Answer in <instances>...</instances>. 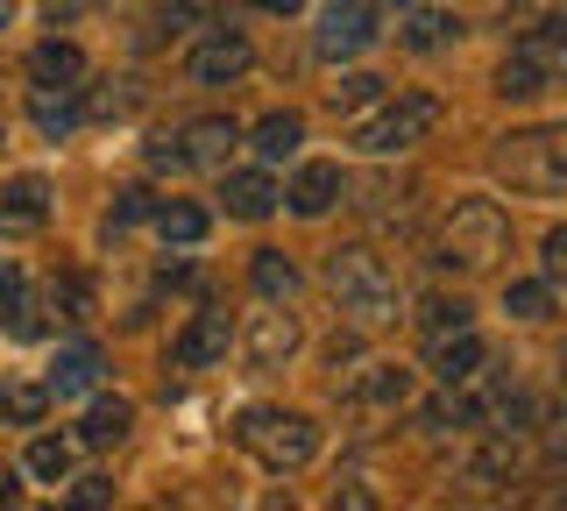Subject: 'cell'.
<instances>
[{
  "label": "cell",
  "instance_id": "5b68a950",
  "mask_svg": "<svg viewBox=\"0 0 567 511\" xmlns=\"http://www.w3.org/2000/svg\"><path fill=\"white\" fill-rule=\"evenodd\" d=\"M440 121V100L433 93H404V100H377V114L354 129V143H362L369 156H398V150H412L425 143V129Z\"/></svg>",
  "mask_w": 567,
  "mask_h": 511
},
{
  "label": "cell",
  "instance_id": "cb8c5ba5",
  "mask_svg": "<svg viewBox=\"0 0 567 511\" xmlns=\"http://www.w3.org/2000/svg\"><path fill=\"white\" fill-rule=\"evenodd\" d=\"M35 483H64L71 476V440H58V433H43V440H29V462H22Z\"/></svg>",
  "mask_w": 567,
  "mask_h": 511
},
{
  "label": "cell",
  "instance_id": "ba28073f",
  "mask_svg": "<svg viewBox=\"0 0 567 511\" xmlns=\"http://www.w3.org/2000/svg\"><path fill=\"white\" fill-rule=\"evenodd\" d=\"M298 341H306V334H298V320L284 313V298H270V306L248 320V362L256 369H284L298 356Z\"/></svg>",
  "mask_w": 567,
  "mask_h": 511
},
{
  "label": "cell",
  "instance_id": "8fae6325",
  "mask_svg": "<svg viewBox=\"0 0 567 511\" xmlns=\"http://www.w3.org/2000/svg\"><path fill=\"white\" fill-rule=\"evenodd\" d=\"M483 356H489L483 334H475V327H454V334H433V356H425V362H433L440 384H468L475 369H483Z\"/></svg>",
  "mask_w": 567,
  "mask_h": 511
},
{
  "label": "cell",
  "instance_id": "4fadbf2b",
  "mask_svg": "<svg viewBox=\"0 0 567 511\" xmlns=\"http://www.w3.org/2000/svg\"><path fill=\"white\" fill-rule=\"evenodd\" d=\"M43 214H50V178L22 171L0 185V227H43Z\"/></svg>",
  "mask_w": 567,
  "mask_h": 511
},
{
  "label": "cell",
  "instance_id": "836d02e7",
  "mask_svg": "<svg viewBox=\"0 0 567 511\" xmlns=\"http://www.w3.org/2000/svg\"><path fill=\"white\" fill-rule=\"evenodd\" d=\"M546 277H567V227H554V235H546Z\"/></svg>",
  "mask_w": 567,
  "mask_h": 511
},
{
  "label": "cell",
  "instance_id": "7c38bea8",
  "mask_svg": "<svg viewBox=\"0 0 567 511\" xmlns=\"http://www.w3.org/2000/svg\"><path fill=\"white\" fill-rule=\"evenodd\" d=\"M277 200H284V192L270 185V171H227V178H220V206L235 221H262Z\"/></svg>",
  "mask_w": 567,
  "mask_h": 511
},
{
  "label": "cell",
  "instance_id": "603a6c76",
  "mask_svg": "<svg viewBox=\"0 0 567 511\" xmlns=\"http://www.w3.org/2000/svg\"><path fill=\"white\" fill-rule=\"evenodd\" d=\"M518 58L546 64V72H554V64H567V22H554V14H546V22H532L525 43H518Z\"/></svg>",
  "mask_w": 567,
  "mask_h": 511
},
{
  "label": "cell",
  "instance_id": "7402d4cb",
  "mask_svg": "<svg viewBox=\"0 0 567 511\" xmlns=\"http://www.w3.org/2000/svg\"><path fill=\"white\" fill-rule=\"evenodd\" d=\"M29 114H35V129H43V135H71V129H79V100H71V85H58V93L35 85Z\"/></svg>",
  "mask_w": 567,
  "mask_h": 511
},
{
  "label": "cell",
  "instance_id": "4dcf8cb0",
  "mask_svg": "<svg viewBox=\"0 0 567 511\" xmlns=\"http://www.w3.org/2000/svg\"><path fill=\"white\" fill-rule=\"evenodd\" d=\"M0 412L22 419V427H35V419L50 412V391H43V384H0Z\"/></svg>",
  "mask_w": 567,
  "mask_h": 511
},
{
  "label": "cell",
  "instance_id": "d590c367",
  "mask_svg": "<svg viewBox=\"0 0 567 511\" xmlns=\"http://www.w3.org/2000/svg\"><path fill=\"white\" fill-rule=\"evenodd\" d=\"M71 498H79V504H106V498H114V483H106V476H79Z\"/></svg>",
  "mask_w": 567,
  "mask_h": 511
},
{
  "label": "cell",
  "instance_id": "5bb4252c",
  "mask_svg": "<svg viewBox=\"0 0 567 511\" xmlns=\"http://www.w3.org/2000/svg\"><path fill=\"white\" fill-rule=\"evenodd\" d=\"M454 37H461V22H454L447 8H412V14H404V29H398V43H404V50H419V58L447 50Z\"/></svg>",
  "mask_w": 567,
  "mask_h": 511
},
{
  "label": "cell",
  "instance_id": "52a82bcc",
  "mask_svg": "<svg viewBox=\"0 0 567 511\" xmlns=\"http://www.w3.org/2000/svg\"><path fill=\"white\" fill-rule=\"evenodd\" d=\"M248 64H256V50H248L241 29H213V37L185 58V79H192V85H235Z\"/></svg>",
  "mask_w": 567,
  "mask_h": 511
},
{
  "label": "cell",
  "instance_id": "ac0fdd59",
  "mask_svg": "<svg viewBox=\"0 0 567 511\" xmlns=\"http://www.w3.org/2000/svg\"><path fill=\"white\" fill-rule=\"evenodd\" d=\"M206 227H213L206 206H192V200H164V206H156V235H164L171 249H199Z\"/></svg>",
  "mask_w": 567,
  "mask_h": 511
},
{
  "label": "cell",
  "instance_id": "9c48e42d",
  "mask_svg": "<svg viewBox=\"0 0 567 511\" xmlns=\"http://www.w3.org/2000/svg\"><path fill=\"white\" fill-rule=\"evenodd\" d=\"M348 192V171L341 164H327V156H312V164H298V178H291V192H284V206H291L298 221H319L333 200Z\"/></svg>",
  "mask_w": 567,
  "mask_h": 511
},
{
  "label": "cell",
  "instance_id": "74e56055",
  "mask_svg": "<svg viewBox=\"0 0 567 511\" xmlns=\"http://www.w3.org/2000/svg\"><path fill=\"white\" fill-rule=\"evenodd\" d=\"M14 22V0H0V29H8Z\"/></svg>",
  "mask_w": 567,
  "mask_h": 511
},
{
  "label": "cell",
  "instance_id": "2e32d148",
  "mask_svg": "<svg viewBox=\"0 0 567 511\" xmlns=\"http://www.w3.org/2000/svg\"><path fill=\"white\" fill-rule=\"evenodd\" d=\"M128 427H135V405L128 398H93V405H85L79 440H85V448H114V440H128Z\"/></svg>",
  "mask_w": 567,
  "mask_h": 511
},
{
  "label": "cell",
  "instance_id": "3957f363",
  "mask_svg": "<svg viewBox=\"0 0 567 511\" xmlns=\"http://www.w3.org/2000/svg\"><path fill=\"white\" fill-rule=\"evenodd\" d=\"M327 285H333V298H341V306H348L362 327L398 320V285H390L383 256H369V249H333V263H327Z\"/></svg>",
  "mask_w": 567,
  "mask_h": 511
},
{
  "label": "cell",
  "instance_id": "8d00e7d4",
  "mask_svg": "<svg viewBox=\"0 0 567 511\" xmlns=\"http://www.w3.org/2000/svg\"><path fill=\"white\" fill-rule=\"evenodd\" d=\"M256 8H262V14H298L306 0H256Z\"/></svg>",
  "mask_w": 567,
  "mask_h": 511
},
{
  "label": "cell",
  "instance_id": "7a4b0ae2",
  "mask_svg": "<svg viewBox=\"0 0 567 511\" xmlns=\"http://www.w3.org/2000/svg\"><path fill=\"white\" fill-rule=\"evenodd\" d=\"M235 440L248 454H256L262 469H277V476H291V469H306L312 454H319V427L306 412H270V405H256V412H241V427Z\"/></svg>",
  "mask_w": 567,
  "mask_h": 511
},
{
  "label": "cell",
  "instance_id": "f546056e",
  "mask_svg": "<svg viewBox=\"0 0 567 511\" xmlns=\"http://www.w3.org/2000/svg\"><path fill=\"white\" fill-rule=\"evenodd\" d=\"M362 398H369V405H404V398H412V369L377 362V369L362 377Z\"/></svg>",
  "mask_w": 567,
  "mask_h": 511
},
{
  "label": "cell",
  "instance_id": "d6a6232c",
  "mask_svg": "<svg viewBox=\"0 0 567 511\" xmlns=\"http://www.w3.org/2000/svg\"><path fill=\"white\" fill-rule=\"evenodd\" d=\"M142 214H150V192H142V185H128V192L114 200V214H106V227H135Z\"/></svg>",
  "mask_w": 567,
  "mask_h": 511
},
{
  "label": "cell",
  "instance_id": "ffe728a7",
  "mask_svg": "<svg viewBox=\"0 0 567 511\" xmlns=\"http://www.w3.org/2000/svg\"><path fill=\"white\" fill-rule=\"evenodd\" d=\"M298 143H306V121H298V114H262L256 121V156H262V164L298 156Z\"/></svg>",
  "mask_w": 567,
  "mask_h": 511
},
{
  "label": "cell",
  "instance_id": "d4e9b609",
  "mask_svg": "<svg viewBox=\"0 0 567 511\" xmlns=\"http://www.w3.org/2000/svg\"><path fill=\"white\" fill-rule=\"evenodd\" d=\"M0 327L29 334V277H22V263H0Z\"/></svg>",
  "mask_w": 567,
  "mask_h": 511
},
{
  "label": "cell",
  "instance_id": "44dd1931",
  "mask_svg": "<svg viewBox=\"0 0 567 511\" xmlns=\"http://www.w3.org/2000/svg\"><path fill=\"white\" fill-rule=\"evenodd\" d=\"M235 143H241L235 121H199V129L185 135V164H227V156H235Z\"/></svg>",
  "mask_w": 567,
  "mask_h": 511
},
{
  "label": "cell",
  "instance_id": "484cf974",
  "mask_svg": "<svg viewBox=\"0 0 567 511\" xmlns=\"http://www.w3.org/2000/svg\"><path fill=\"white\" fill-rule=\"evenodd\" d=\"M256 292L262 298H291L298 292V263L284 249H256Z\"/></svg>",
  "mask_w": 567,
  "mask_h": 511
},
{
  "label": "cell",
  "instance_id": "f35d334b",
  "mask_svg": "<svg viewBox=\"0 0 567 511\" xmlns=\"http://www.w3.org/2000/svg\"><path fill=\"white\" fill-rule=\"evenodd\" d=\"M560 377H567V356H560Z\"/></svg>",
  "mask_w": 567,
  "mask_h": 511
},
{
  "label": "cell",
  "instance_id": "e575fe53",
  "mask_svg": "<svg viewBox=\"0 0 567 511\" xmlns=\"http://www.w3.org/2000/svg\"><path fill=\"white\" fill-rule=\"evenodd\" d=\"M58 306H64V320H79V313H85V277H64V285H58Z\"/></svg>",
  "mask_w": 567,
  "mask_h": 511
},
{
  "label": "cell",
  "instance_id": "277c9868",
  "mask_svg": "<svg viewBox=\"0 0 567 511\" xmlns=\"http://www.w3.org/2000/svg\"><path fill=\"white\" fill-rule=\"evenodd\" d=\"M496 171H504L518 192H567V129L504 135V150H496Z\"/></svg>",
  "mask_w": 567,
  "mask_h": 511
},
{
  "label": "cell",
  "instance_id": "8992f818",
  "mask_svg": "<svg viewBox=\"0 0 567 511\" xmlns=\"http://www.w3.org/2000/svg\"><path fill=\"white\" fill-rule=\"evenodd\" d=\"M369 43H377V0H327V8H319L312 50L327 64H341V58H354V50H369Z\"/></svg>",
  "mask_w": 567,
  "mask_h": 511
},
{
  "label": "cell",
  "instance_id": "d6986e66",
  "mask_svg": "<svg viewBox=\"0 0 567 511\" xmlns=\"http://www.w3.org/2000/svg\"><path fill=\"white\" fill-rule=\"evenodd\" d=\"M504 313L525 320V327L554 320V277H511V285H504Z\"/></svg>",
  "mask_w": 567,
  "mask_h": 511
},
{
  "label": "cell",
  "instance_id": "e0dca14e",
  "mask_svg": "<svg viewBox=\"0 0 567 511\" xmlns=\"http://www.w3.org/2000/svg\"><path fill=\"white\" fill-rule=\"evenodd\" d=\"M29 79L35 85H79L85 79V50L79 43H35L29 50Z\"/></svg>",
  "mask_w": 567,
  "mask_h": 511
},
{
  "label": "cell",
  "instance_id": "9a60e30c",
  "mask_svg": "<svg viewBox=\"0 0 567 511\" xmlns=\"http://www.w3.org/2000/svg\"><path fill=\"white\" fill-rule=\"evenodd\" d=\"M93 384H100V348H93V341H71V348H58L50 391H58V398H79V391H93Z\"/></svg>",
  "mask_w": 567,
  "mask_h": 511
},
{
  "label": "cell",
  "instance_id": "1f68e13d",
  "mask_svg": "<svg viewBox=\"0 0 567 511\" xmlns=\"http://www.w3.org/2000/svg\"><path fill=\"white\" fill-rule=\"evenodd\" d=\"M454 327H468V306L461 298H433L425 306V334H454Z\"/></svg>",
  "mask_w": 567,
  "mask_h": 511
},
{
  "label": "cell",
  "instance_id": "f1b7e54d",
  "mask_svg": "<svg viewBox=\"0 0 567 511\" xmlns=\"http://www.w3.org/2000/svg\"><path fill=\"white\" fill-rule=\"evenodd\" d=\"M383 100V79L377 72H341V85H333V114H362Z\"/></svg>",
  "mask_w": 567,
  "mask_h": 511
},
{
  "label": "cell",
  "instance_id": "83f0119b",
  "mask_svg": "<svg viewBox=\"0 0 567 511\" xmlns=\"http://www.w3.org/2000/svg\"><path fill=\"white\" fill-rule=\"evenodd\" d=\"M496 93H504V100H539V93H546V64L504 58V72H496Z\"/></svg>",
  "mask_w": 567,
  "mask_h": 511
},
{
  "label": "cell",
  "instance_id": "6da1fadb",
  "mask_svg": "<svg viewBox=\"0 0 567 511\" xmlns=\"http://www.w3.org/2000/svg\"><path fill=\"white\" fill-rule=\"evenodd\" d=\"M511 242V214L496 200H454L447 221H440V263H454V270H483V263L504 256Z\"/></svg>",
  "mask_w": 567,
  "mask_h": 511
},
{
  "label": "cell",
  "instance_id": "4316f807",
  "mask_svg": "<svg viewBox=\"0 0 567 511\" xmlns=\"http://www.w3.org/2000/svg\"><path fill=\"white\" fill-rule=\"evenodd\" d=\"M511 469H518V454H511L504 440H489V448H475L468 462H461V476H468V483H483V490L489 483H511Z\"/></svg>",
  "mask_w": 567,
  "mask_h": 511
},
{
  "label": "cell",
  "instance_id": "30bf717a",
  "mask_svg": "<svg viewBox=\"0 0 567 511\" xmlns=\"http://www.w3.org/2000/svg\"><path fill=\"white\" fill-rule=\"evenodd\" d=\"M227 341H235L227 313H192V327L171 341V362H177V369H213V362L227 356Z\"/></svg>",
  "mask_w": 567,
  "mask_h": 511
}]
</instances>
